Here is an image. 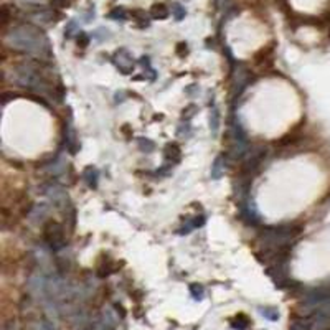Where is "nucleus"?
<instances>
[{"label":"nucleus","mask_w":330,"mask_h":330,"mask_svg":"<svg viewBox=\"0 0 330 330\" xmlns=\"http://www.w3.org/2000/svg\"><path fill=\"white\" fill-rule=\"evenodd\" d=\"M7 43L13 50L22 51L25 55H35L38 58H50L51 46L46 35L40 28L33 25H20L12 28L7 33Z\"/></svg>","instance_id":"obj_1"},{"label":"nucleus","mask_w":330,"mask_h":330,"mask_svg":"<svg viewBox=\"0 0 330 330\" xmlns=\"http://www.w3.org/2000/svg\"><path fill=\"white\" fill-rule=\"evenodd\" d=\"M302 233V226L299 225H277V226H264L259 231V239L266 244L267 248H277L282 244H291L296 243Z\"/></svg>","instance_id":"obj_2"},{"label":"nucleus","mask_w":330,"mask_h":330,"mask_svg":"<svg viewBox=\"0 0 330 330\" xmlns=\"http://www.w3.org/2000/svg\"><path fill=\"white\" fill-rule=\"evenodd\" d=\"M267 154L266 145H254V147L249 149V152L246 157L243 159L241 168H239V175L244 177H254V173L258 172V168L261 167V164L264 162Z\"/></svg>","instance_id":"obj_3"},{"label":"nucleus","mask_w":330,"mask_h":330,"mask_svg":"<svg viewBox=\"0 0 330 330\" xmlns=\"http://www.w3.org/2000/svg\"><path fill=\"white\" fill-rule=\"evenodd\" d=\"M43 241L48 244L51 251L55 253L63 249L66 246V243H65V231L61 228V225L55 223V221H48L43 228Z\"/></svg>","instance_id":"obj_4"},{"label":"nucleus","mask_w":330,"mask_h":330,"mask_svg":"<svg viewBox=\"0 0 330 330\" xmlns=\"http://www.w3.org/2000/svg\"><path fill=\"white\" fill-rule=\"evenodd\" d=\"M251 83H253L251 73H249L241 63H238L236 68L233 69V84H231V94H233V98L236 99L241 96L244 93V89H246Z\"/></svg>","instance_id":"obj_5"},{"label":"nucleus","mask_w":330,"mask_h":330,"mask_svg":"<svg viewBox=\"0 0 330 330\" xmlns=\"http://www.w3.org/2000/svg\"><path fill=\"white\" fill-rule=\"evenodd\" d=\"M41 193H43L50 201H53L56 206L66 205V200H68L66 190L60 185V183H55V182L43 183V185H41Z\"/></svg>","instance_id":"obj_6"},{"label":"nucleus","mask_w":330,"mask_h":330,"mask_svg":"<svg viewBox=\"0 0 330 330\" xmlns=\"http://www.w3.org/2000/svg\"><path fill=\"white\" fill-rule=\"evenodd\" d=\"M238 205H239V218H241L244 223L249 226H258L261 223V218H259V213L251 198L238 201Z\"/></svg>","instance_id":"obj_7"},{"label":"nucleus","mask_w":330,"mask_h":330,"mask_svg":"<svg viewBox=\"0 0 330 330\" xmlns=\"http://www.w3.org/2000/svg\"><path fill=\"white\" fill-rule=\"evenodd\" d=\"M112 63L122 74H131L134 71V60L126 48H119L112 56Z\"/></svg>","instance_id":"obj_8"},{"label":"nucleus","mask_w":330,"mask_h":330,"mask_svg":"<svg viewBox=\"0 0 330 330\" xmlns=\"http://www.w3.org/2000/svg\"><path fill=\"white\" fill-rule=\"evenodd\" d=\"M65 142H66V147L69 149V154H73V155L78 154V150L81 149V145H79V140H78V135H76V131H74L71 121L66 122Z\"/></svg>","instance_id":"obj_9"},{"label":"nucleus","mask_w":330,"mask_h":330,"mask_svg":"<svg viewBox=\"0 0 330 330\" xmlns=\"http://www.w3.org/2000/svg\"><path fill=\"white\" fill-rule=\"evenodd\" d=\"M164 159H165V162L167 164H180V160H182V150H180V147L175 144V142H170V144H167L165 145V149H164Z\"/></svg>","instance_id":"obj_10"},{"label":"nucleus","mask_w":330,"mask_h":330,"mask_svg":"<svg viewBox=\"0 0 330 330\" xmlns=\"http://www.w3.org/2000/svg\"><path fill=\"white\" fill-rule=\"evenodd\" d=\"M43 168L50 173V175H60V173H63L66 170L65 157L63 155H56L53 160H50V162H46L43 165Z\"/></svg>","instance_id":"obj_11"},{"label":"nucleus","mask_w":330,"mask_h":330,"mask_svg":"<svg viewBox=\"0 0 330 330\" xmlns=\"http://www.w3.org/2000/svg\"><path fill=\"white\" fill-rule=\"evenodd\" d=\"M206 223V218L203 215H198V216H195V218H192V220H188L185 225L182 226V230H178V234H182V236H185V234H190L193 230H197V228H201Z\"/></svg>","instance_id":"obj_12"},{"label":"nucleus","mask_w":330,"mask_h":330,"mask_svg":"<svg viewBox=\"0 0 330 330\" xmlns=\"http://www.w3.org/2000/svg\"><path fill=\"white\" fill-rule=\"evenodd\" d=\"M83 180L86 182V185L89 188H98V182H99V170L93 165H88L86 168L83 170Z\"/></svg>","instance_id":"obj_13"},{"label":"nucleus","mask_w":330,"mask_h":330,"mask_svg":"<svg viewBox=\"0 0 330 330\" xmlns=\"http://www.w3.org/2000/svg\"><path fill=\"white\" fill-rule=\"evenodd\" d=\"M223 175H225V155H218V157L213 160V164H211L210 177L211 180H220Z\"/></svg>","instance_id":"obj_14"},{"label":"nucleus","mask_w":330,"mask_h":330,"mask_svg":"<svg viewBox=\"0 0 330 330\" xmlns=\"http://www.w3.org/2000/svg\"><path fill=\"white\" fill-rule=\"evenodd\" d=\"M220 126H221L220 109L216 106H211V109H210V131H211V135H213V137H216V135H218Z\"/></svg>","instance_id":"obj_15"},{"label":"nucleus","mask_w":330,"mask_h":330,"mask_svg":"<svg viewBox=\"0 0 330 330\" xmlns=\"http://www.w3.org/2000/svg\"><path fill=\"white\" fill-rule=\"evenodd\" d=\"M139 63L142 65V68H144L145 79H149V81H155V79H157V71H155V69L152 68V65H150V56L144 55L142 58L139 60Z\"/></svg>","instance_id":"obj_16"},{"label":"nucleus","mask_w":330,"mask_h":330,"mask_svg":"<svg viewBox=\"0 0 330 330\" xmlns=\"http://www.w3.org/2000/svg\"><path fill=\"white\" fill-rule=\"evenodd\" d=\"M150 17L159 18V20H164V18L168 17V8L165 3H154L152 8H150Z\"/></svg>","instance_id":"obj_17"},{"label":"nucleus","mask_w":330,"mask_h":330,"mask_svg":"<svg viewBox=\"0 0 330 330\" xmlns=\"http://www.w3.org/2000/svg\"><path fill=\"white\" fill-rule=\"evenodd\" d=\"M259 314L266 320H271V322H276V320H279L281 317L277 307H259Z\"/></svg>","instance_id":"obj_18"},{"label":"nucleus","mask_w":330,"mask_h":330,"mask_svg":"<svg viewBox=\"0 0 330 330\" xmlns=\"http://www.w3.org/2000/svg\"><path fill=\"white\" fill-rule=\"evenodd\" d=\"M231 327H233L234 330H246L249 327V319L246 317V315L239 314L231 320Z\"/></svg>","instance_id":"obj_19"},{"label":"nucleus","mask_w":330,"mask_h":330,"mask_svg":"<svg viewBox=\"0 0 330 330\" xmlns=\"http://www.w3.org/2000/svg\"><path fill=\"white\" fill-rule=\"evenodd\" d=\"M93 40H96L98 43H102V41H106V40H109L111 36H112V33L107 30V28H98V30H94L93 32Z\"/></svg>","instance_id":"obj_20"},{"label":"nucleus","mask_w":330,"mask_h":330,"mask_svg":"<svg viewBox=\"0 0 330 330\" xmlns=\"http://www.w3.org/2000/svg\"><path fill=\"white\" fill-rule=\"evenodd\" d=\"M137 145H139V149L142 150V152H147V154L154 152V150H155V142H154V140L147 139V137H139L137 139Z\"/></svg>","instance_id":"obj_21"},{"label":"nucleus","mask_w":330,"mask_h":330,"mask_svg":"<svg viewBox=\"0 0 330 330\" xmlns=\"http://www.w3.org/2000/svg\"><path fill=\"white\" fill-rule=\"evenodd\" d=\"M190 294H192V299L193 300H203V297H205V289H203V286L201 284H190Z\"/></svg>","instance_id":"obj_22"},{"label":"nucleus","mask_w":330,"mask_h":330,"mask_svg":"<svg viewBox=\"0 0 330 330\" xmlns=\"http://www.w3.org/2000/svg\"><path fill=\"white\" fill-rule=\"evenodd\" d=\"M76 33H81L79 32V25L76 20H69L68 23H66V28H65V36L66 38H71V36H74Z\"/></svg>","instance_id":"obj_23"},{"label":"nucleus","mask_w":330,"mask_h":330,"mask_svg":"<svg viewBox=\"0 0 330 330\" xmlns=\"http://www.w3.org/2000/svg\"><path fill=\"white\" fill-rule=\"evenodd\" d=\"M172 13H173V17H175V20H183L185 18V15H187V10H185V7L182 5V3H178V2H173L172 3Z\"/></svg>","instance_id":"obj_24"},{"label":"nucleus","mask_w":330,"mask_h":330,"mask_svg":"<svg viewBox=\"0 0 330 330\" xmlns=\"http://www.w3.org/2000/svg\"><path fill=\"white\" fill-rule=\"evenodd\" d=\"M109 18H112V20H126L127 18V15H126V10L122 7H116V8H112V10L109 12V15H107Z\"/></svg>","instance_id":"obj_25"},{"label":"nucleus","mask_w":330,"mask_h":330,"mask_svg":"<svg viewBox=\"0 0 330 330\" xmlns=\"http://www.w3.org/2000/svg\"><path fill=\"white\" fill-rule=\"evenodd\" d=\"M190 132H192V126H190V122H188V121L180 122V126L177 127V135H178V137H185V135H190Z\"/></svg>","instance_id":"obj_26"},{"label":"nucleus","mask_w":330,"mask_h":330,"mask_svg":"<svg viewBox=\"0 0 330 330\" xmlns=\"http://www.w3.org/2000/svg\"><path fill=\"white\" fill-rule=\"evenodd\" d=\"M197 112H198V107H197L195 104H188V106L185 107V109L182 111V117H183V119H185V121H190L192 117L197 114Z\"/></svg>","instance_id":"obj_27"},{"label":"nucleus","mask_w":330,"mask_h":330,"mask_svg":"<svg viewBox=\"0 0 330 330\" xmlns=\"http://www.w3.org/2000/svg\"><path fill=\"white\" fill-rule=\"evenodd\" d=\"M310 325L307 320H296V322H292L291 324V327H289V330H310Z\"/></svg>","instance_id":"obj_28"},{"label":"nucleus","mask_w":330,"mask_h":330,"mask_svg":"<svg viewBox=\"0 0 330 330\" xmlns=\"http://www.w3.org/2000/svg\"><path fill=\"white\" fill-rule=\"evenodd\" d=\"M185 93H187L190 98H195V96H197L195 93H200V86H198V84H190V86H187V88H185Z\"/></svg>","instance_id":"obj_29"},{"label":"nucleus","mask_w":330,"mask_h":330,"mask_svg":"<svg viewBox=\"0 0 330 330\" xmlns=\"http://www.w3.org/2000/svg\"><path fill=\"white\" fill-rule=\"evenodd\" d=\"M88 43H89V36L86 35V33H78V45H81V46H88Z\"/></svg>","instance_id":"obj_30"},{"label":"nucleus","mask_w":330,"mask_h":330,"mask_svg":"<svg viewBox=\"0 0 330 330\" xmlns=\"http://www.w3.org/2000/svg\"><path fill=\"white\" fill-rule=\"evenodd\" d=\"M126 99H127L126 91H117V93L114 94V102H116V104H121V102H124Z\"/></svg>","instance_id":"obj_31"},{"label":"nucleus","mask_w":330,"mask_h":330,"mask_svg":"<svg viewBox=\"0 0 330 330\" xmlns=\"http://www.w3.org/2000/svg\"><path fill=\"white\" fill-rule=\"evenodd\" d=\"M230 2L231 0H216V5H218V8L220 10H228V7H230Z\"/></svg>","instance_id":"obj_32"},{"label":"nucleus","mask_w":330,"mask_h":330,"mask_svg":"<svg viewBox=\"0 0 330 330\" xmlns=\"http://www.w3.org/2000/svg\"><path fill=\"white\" fill-rule=\"evenodd\" d=\"M94 18V5H91L89 7V12H88V15H86V18H84V22L86 23H89Z\"/></svg>","instance_id":"obj_33"}]
</instances>
